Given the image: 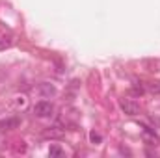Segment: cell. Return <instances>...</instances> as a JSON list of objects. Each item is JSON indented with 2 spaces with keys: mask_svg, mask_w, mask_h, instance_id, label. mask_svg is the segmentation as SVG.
Wrapping results in <instances>:
<instances>
[{
  "mask_svg": "<svg viewBox=\"0 0 160 158\" xmlns=\"http://www.w3.org/2000/svg\"><path fill=\"white\" fill-rule=\"evenodd\" d=\"M52 112H54V106L48 102V101H39V102H36V106H34V114L38 116V117H50L52 116Z\"/></svg>",
  "mask_w": 160,
  "mask_h": 158,
  "instance_id": "cell-1",
  "label": "cell"
},
{
  "mask_svg": "<svg viewBox=\"0 0 160 158\" xmlns=\"http://www.w3.org/2000/svg\"><path fill=\"white\" fill-rule=\"evenodd\" d=\"M119 106L127 116H138V114H140V106H138L134 101H130V99H123L119 102Z\"/></svg>",
  "mask_w": 160,
  "mask_h": 158,
  "instance_id": "cell-2",
  "label": "cell"
},
{
  "mask_svg": "<svg viewBox=\"0 0 160 158\" xmlns=\"http://www.w3.org/2000/svg\"><path fill=\"white\" fill-rule=\"evenodd\" d=\"M19 125H21V119L19 117L6 119V121H0V130H11V128H17Z\"/></svg>",
  "mask_w": 160,
  "mask_h": 158,
  "instance_id": "cell-3",
  "label": "cell"
},
{
  "mask_svg": "<svg viewBox=\"0 0 160 158\" xmlns=\"http://www.w3.org/2000/svg\"><path fill=\"white\" fill-rule=\"evenodd\" d=\"M39 93L43 97H52V95H56V87L48 82H43V84H39Z\"/></svg>",
  "mask_w": 160,
  "mask_h": 158,
  "instance_id": "cell-4",
  "label": "cell"
},
{
  "mask_svg": "<svg viewBox=\"0 0 160 158\" xmlns=\"http://www.w3.org/2000/svg\"><path fill=\"white\" fill-rule=\"evenodd\" d=\"M48 155H50V156H62V155H63V151H62L58 145H50V149H48Z\"/></svg>",
  "mask_w": 160,
  "mask_h": 158,
  "instance_id": "cell-5",
  "label": "cell"
},
{
  "mask_svg": "<svg viewBox=\"0 0 160 158\" xmlns=\"http://www.w3.org/2000/svg\"><path fill=\"white\" fill-rule=\"evenodd\" d=\"M89 140H91L93 143H101V141H102V136L97 134V132H91V134H89Z\"/></svg>",
  "mask_w": 160,
  "mask_h": 158,
  "instance_id": "cell-6",
  "label": "cell"
},
{
  "mask_svg": "<svg viewBox=\"0 0 160 158\" xmlns=\"http://www.w3.org/2000/svg\"><path fill=\"white\" fill-rule=\"evenodd\" d=\"M132 91H134L136 95H142V93H143V89H142V86H136V87H134Z\"/></svg>",
  "mask_w": 160,
  "mask_h": 158,
  "instance_id": "cell-7",
  "label": "cell"
}]
</instances>
